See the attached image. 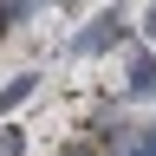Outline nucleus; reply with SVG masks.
Listing matches in <instances>:
<instances>
[{
	"mask_svg": "<svg viewBox=\"0 0 156 156\" xmlns=\"http://www.w3.org/2000/svg\"><path fill=\"white\" fill-rule=\"evenodd\" d=\"M130 85H136V91H150V85H156V65H150V58H143V52H136V58H130Z\"/></svg>",
	"mask_w": 156,
	"mask_h": 156,
	"instance_id": "2",
	"label": "nucleus"
},
{
	"mask_svg": "<svg viewBox=\"0 0 156 156\" xmlns=\"http://www.w3.org/2000/svg\"><path fill=\"white\" fill-rule=\"evenodd\" d=\"M143 33H150V39H156V7H150V13H143Z\"/></svg>",
	"mask_w": 156,
	"mask_h": 156,
	"instance_id": "4",
	"label": "nucleus"
},
{
	"mask_svg": "<svg viewBox=\"0 0 156 156\" xmlns=\"http://www.w3.org/2000/svg\"><path fill=\"white\" fill-rule=\"evenodd\" d=\"M33 7H39V0H0V26H20Z\"/></svg>",
	"mask_w": 156,
	"mask_h": 156,
	"instance_id": "1",
	"label": "nucleus"
},
{
	"mask_svg": "<svg viewBox=\"0 0 156 156\" xmlns=\"http://www.w3.org/2000/svg\"><path fill=\"white\" fill-rule=\"evenodd\" d=\"M136 156H150V150H136Z\"/></svg>",
	"mask_w": 156,
	"mask_h": 156,
	"instance_id": "6",
	"label": "nucleus"
},
{
	"mask_svg": "<svg viewBox=\"0 0 156 156\" xmlns=\"http://www.w3.org/2000/svg\"><path fill=\"white\" fill-rule=\"evenodd\" d=\"M26 91H33V78H13V85L0 91V111H13V104H20V98H26Z\"/></svg>",
	"mask_w": 156,
	"mask_h": 156,
	"instance_id": "3",
	"label": "nucleus"
},
{
	"mask_svg": "<svg viewBox=\"0 0 156 156\" xmlns=\"http://www.w3.org/2000/svg\"><path fill=\"white\" fill-rule=\"evenodd\" d=\"M143 150H150V156H156V136H150V143H143Z\"/></svg>",
	"mask_w": 156,
	"mask_h": 156,
	"instance_id": "5",
	"label": "nucleus"
}]
</instances>
